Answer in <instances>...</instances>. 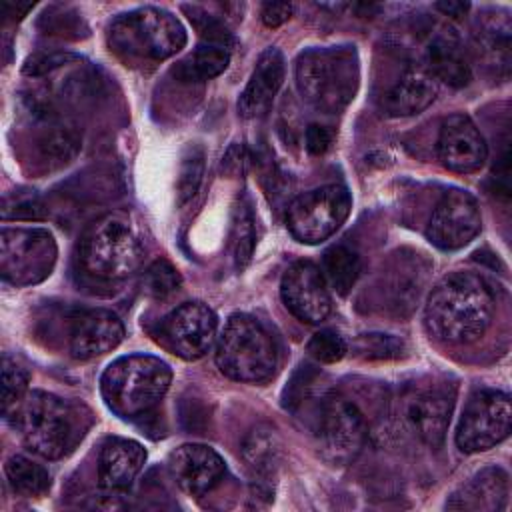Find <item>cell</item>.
I'll use <instances>...</instances> for the list:
<instances>
[{
  "instance_id": "obj_37",
  "label": "cell",
  "mask_w": 512,
  "mask_h": 512,
  "mask_svg": "<svg viewBox=\"0 0 512 512\" xmlns=\"http://www.w3.org/2000/svg\"><path fill=\"white\" fill-rule=\"evenodd\" d=\"M44 218V204L38 196H20L14 198V204L6 202L4 220H40Z\"/></svg>"
},
{
  "instance_id": "obj_36",
  "label": "cell",
  "mask_w": 512,
  "mask_h": 512,
  "mask_svg": "<svg viewBox=\"0 0 512 512\" xmlns=\"http://www.w3.org/2000/svg\"><path fill=\"white\" fill-rule=\"evenodd\" d=\"M402 340L390 334H362L356 340V350L368 360H388L402 354Z\"/></svg>"
},
{
  "instance_id": "obj_12",
  "label": "cell",
  "mask_w": 512,
  "mask_h": 512,
  "mask_svg": "<svg viewBox=\"0 0 512 512\" xmlns=\"http://www.w3.org/2000/svg\"><path fill=\"white\" fill-rule=\"evenodd\" d=\"M452 408L454 392L448 386H412L398 400V420L416 440L436 448L444 442Z\"/></svg>"
},
{
  "instance_id": "obj_27",
  "label": "cell",
  "mask_w": 512,
  "mask_h": 512,
  "mask_svg": "<svg viewBox=\"0 0 512 512\" xmlns=\"http://www.w3.org/2000/svg\"><path fill=\"white\" fill-rule=\"evenodd\" d=\"M230 52L218 44H200L180 66L174 70L182 80H208L228 68Z\"/></svg>"
},
{
  "instance_id": "obj_40",
  "label": "cell",
  "mask_w": 512,
  "mask_h": 512,
  "mask_svg": "<svg viewBox=\"0 0 512 512\" xmlns=\"http://www.w3.org/2000/svg\"><path fill=\"white\" fill-rule=\"evenodd\" d=\"M294 12V6L290 2H266L262 6V22L268 28L282 26Z\"/></svg>"
},
{
  "instance_id": "obj_8",
  "label": "cell",
  "mask_w": 512,
  "mask_h": 512,
  "mask_svg": "<svg viewBox=\"0 0 512 512\" xmlns=\"http://www.w3.org/2000/svg\"><path fill=\"white\" fill-rule=\"evenodd\" d=\"M314 436L320 456L334 466H344L362 450L366 422L346 396L328 392L314 410Z\"/></svg>"
},
{
  "instance_id": "obj_11",
  "label": "cell",
  "mask_w": 512,
  "mask_h": 512,
  "mask_svg": "<svg viewBox=\"0 0 512 512\" xmlns=\"http://www.w3.org/2000/svg\"><path fill=\"white\" fill-rule=\"evenodd\" d=\"M510 428V396L500 390H476L462 410L456 428V446L466 454L484 452L506 440Z\"/></svg>"
},
{
  "instance_id": "obj_14",
  "label": "cell",
  "mask_w": 512,
  "mask_h": 512,
  "mask_svg": "<svg viewBox=\"0 0 512 512\" xmlns=\"http://www.w3.org/2000/svg\"><path fill=\"white\" fill-rule=\"evenodd\" d=\"M482 216L472 194L454 188L436 204L426 228L428 240L440 250H458L480 232Z\"/></svg>"
},
{
  "instance_id": "obj_16",
  "label": "cell",
  "mask_w": 512,
  "mask_h": 512,
  "mask_svg": "<svg viewBox=\"0 0 512 512\" xmlns=\"http://www.w3.org/2000/svg\"><path fill=\"white\" fill-rule=\"evenodd\" d=\"M124 340L122 320L104 308L80 310L70 318L68 348L76 360H92L112 352Z\"/></svg>"
},
{
  "instance_id": "obj_25",
  "label": "cell",
  "mask_w": 512,
  "mask_h": 512,
  "mask_svg": "<svg viewBox=\"0 0 512 512\" xmlns=\"http://www.w3.org/2000/svg\"><path fill=\"white\" fill-rule=\"evenodd\" d=\"M254 214L250 208V202L246 196H240L236 204L232 206L230 216V252L234 266L242 270L254 252L256 244V226H254Z\"/></svg>"
},
{
  "instance_id": "obj_15",
  "label": "cell",
  "mask_w": 512,
  "mask_h": 512,
  "mask_svg": "<svg viewBox=\"0 0 512 512\" xmlns=\"http://www.w3.org/2000/svg\"><path fill=\"white\" fill-rule=\"evenodd\" d=\"M280 296L284 306L306 324H320L332 312V298L322 270L308 260L288 266L280 282Z\"/></svg>"
},
{
  "instance_id": "obj_31",
  "label": "cell",
  "mask_w": 512,
  "mask_h": 512,
  "mask_svg": "<svg viewBox=\"0 0 512 512\" xmlns=\"http://www.w3.org/2000/svg\"><path fill=\"white\" fill-rule=\"evenodd\" d=\"M28 388V372L8 354L2 356V410L4 416L10 418L26 396Z\"/></svg>"
},
{
  "instance_id": "obj_13",
  "label": "cell",
  "mask_w": 512,
  "mask_h": 512,
  "mask_svg": "<svg viewBox=\"0 0 512 512\" xmlns=\"http://www.w3.org/2000/svg\"><path fill=\"white\" fill-rule=\"evenodd\" d=\"M218 320L202 302H184L160 322L164 344L184 360L202 358L216 338Z\"/></svg>"
},
{
  "instance_id": "obj_41",
  "label": "cell",
  "mask_w": 512,
  "mask_h": 512,
  "mask_svg": "<svg viewBox=\"0 0 512 512\" xmlns=\"http://www.w3.org/2000/svg\"><path fill=\"white\" fill-rule=\"evenodd\" d=\"M244 162H246V152H244V146H232L226 156L222 158V168L230 174H236V172H242L244 168Z\"/></svg>"
},
{
  "instance_id": "obj_1",
  "label": "cell",
  "mask_w": 512,
  "mask_h": 512,
  "mask_svg": "<svg viewBox=\"0 0 512 512\" xmlns=\"http://www.w3.org/2000/svg\"><path fill=\"white\" fill-rule=\"evenodd\" d=\"M494 318V296L488 284L472 272H454L430 292L424 324L430 336L450 344L478 340Z\"/></svg>"
},
{
  "instance_id": "obj_5",
  "label": "cell",
  "mask_w": 512,
  "mask_h": 512,
  "mask_svg": "<svg viewBox=\"0 0 512 512\" xmlns=\"http://www.w3.org/2000/svg\"><path fill=\"white\" fill-rule=\"evenodd\" d=\"M142 258V242L130 220L120 214L94 220L78 244L80 268L96 280H124L140 268Z\"/></svg>"
},
{
  "instance_id": "obj_28",
  "label": "cell",
  "mask_w": 512,
  "mask_h": 512,
  "mask_svg": "<svg viewBox=\"0 0 512 512\" xmlns=\"http://www.w3.org/2000/svg\"><path fill=\"white\" fill-rule=\"evenodd\" d=\"M478 22L476 40L482 52L492 60V64L508 68L510 62V22L506 16L486 14Z\"/></svg>"
},
{
  "instance_id": "obj_10",
  "label": "cell",
  "mask_w": 512,
  "mask_h": 512,
  "mask_svg": "<svg viewBox=\"0 0 512 512\" xmlns=\"http://www.w3.org/2000/svg\"><path fill=\"white\" fill-rule=\"evenodd\" d=\"M54 236L44 228H2L0 272L16 286L42 282L56 262Z\"/></svg>"
},
{
  "instance_id": "obj_22",
  "label": "cell",
  "mask_w": 512,
  "mask_h": 512,
  "mask_svg": "<svg viewBox=\"0 0 512 512\" xmlns=\"http://www.w3.org/2000/svg\"><path fill=\"white\" fill-rule=\"evenodd\" d=\"M438 94V80L426 66H410L384 98L390 116H414L426 110Z\"/></svg>"
},
{
  "instance_id": "obj_30",
  "label": "cell",
  "mask_w": 512,
  "mask_h": 512,
  "mask_svg": "<svg viewBox=\"0 0 512 512\" xmlns=\"http://www.w3.org/2000/svg\"><path fill=\"white\" fill-rule=\"evenodd\" d=\"M80 148V136L72 126L50 124L38 138V150L50 164L70 162Z\"/></svg>"
},
{
  "instance_id": "obj_4",
  "label": "cell",
  "mask_w": 512,
  "mask_h": 512,
  "mask_svg": "<svg viewBox=\"0 0 512 512\" xmlns=\"http://www.w3.org/2000/svg\"><path fill=\"white\" fill-rule=\"evenodd\" d=\"M170 366L150 354H128L114 360L100 378L102 398L122 418L150 412L168 392Z\"/></svg>"
},
{
  "instance_id": "obj_29",
  "label": "cell",
  "mask_w": 512,
  "mask_h": 512,
  "mask_svg": "<svg viewBox=\"0 0 512 512\" xmlns=\"http://www.w3.org/2000/svg\"><path fill=\"white\" fill-rule=\"evenodd\" d=\"M4 470L16 494L32 498V496H42L50 488V474L46 472V468H42L40 464H36L26 456H20V454L10 456L6 460Z\"/></svg>"
},
{
  "instance_id": "obj_43",
  "label": "cell",
  "mask_w": 512,
  "mask_h": 512,
  "mask_svg": "<svg viewBox=\"0 0 512 512\" xmlns=\"http://www.w3.org/2000/svg\"><path fill=\"white\" fill-rule=\"evenodd\" d=\"M438 10H442L446 16H462L470 6L466 2H438Z\"/></svg>"
},
{
  "instance_id": "obj_42",
  "label": "cell",
  "mask_w": 512,
  "mask_h": 512,
  "mask_svg": "<svg viewBox=\"0 0 512 512\" xmlns=\"http://www.w3.org/2000/svg\"><path fill=\"white\" fill-rule=\"evenodd\" d=\"M32 6V2H4V16L22 18Z\"/></svg>"
},
{
  "instance_id": "obj_34",
  "label": "cell",
  "mask_w": 512,
  "mask_h": 512,
  "mask_svg": "<svg viewBox=\"0 0 512 512\" xmlns=\"http://www.w3.org/2000/svg\"><path fill=\"white\" fill-rule=\"evenodd\" d=\"M182 10L188 14L192 26L198 30V34L204 38L206 44H218V46H224V48H228L232 44V34L228 32V28L222 20L208 14L200 6L184 4Z\"/></svg>"
},
{
  "instance_id": "obj_23",
  "label": "cell",
  "mask_w": 512,
  "mask_h": 512,
  "mask_svg": "<svg viewBox=\"0 0 512 512\" xmlns=\"http://www.w3.org/2000/svg\"><path fill=\"white\" fill-rule=\"evenodd\" d=\"M426 68L436 80H442L454 88H462L472 80L466 50L456 32L450 28H444L430 38L426 46Z\"/></svg>"
},
{
  "instance_id": "obj_19",
  "label": "cell",
  "mask_w": 512,
  "mask_h": 512,
  "mask_svg": "<svg viewBox=\"0 0 512 512\" xmlns=\"http://www.w3.org/2000/svg\"><path fill=\"white\" fill-rule=\"evenodd\" d=\"M284 72L286 66L282 52L278 48H266L238 98V112L242 118H260L272 108V102L284 82Z\"/></svg>"
},
{
  "instance_id": "obj_33",
  "label": "cell",
  "mask_w": 512,
  "mask_h": 512,
  "mask_svg": "<svg viewBox=\"0 0 512 512\" xmlns=\"http://www.w3.org/2000/svg\"><path fill=\"white\" fill-rule=\"evenodd\" d=\"M142 286H144V292L152 298H168L172 296L174 292L180 290L182 286V278L178 274V270L164 258L160 260H154L146 272H144V278H142Z\"/></svg>"
},
{
  "instance_id": "obj_20",
  "label": "cell",
  "mask_w": 512,
  "mask_h": 512,
  "mask_svg": "<svg viewBox=\"0 0 512 512\" xmlns=\"http://www.w3.org/2000/svg\"><path fill=\"white\" fill-rule=\"evenodd\" d=\"M146 462V450L128 438H108L98 458V484L108 492H124L132 486Z\"/></svg>"
},
{
  "instance_id": "obj_18",
  "label": "cell",
  "mask_w": 512,
  "mask_h": 512,
  "mask_svg": "<svg viewBox=\"0 0 512 512\" xmlns=\"http://www.w3.org/2000/svg\"><path fill=\"white\" fill-rule=\"evenodd\" d=\"M168 470L190 496H202L220 484L226 466L216 450L204 444H182L168 456Z\"/></svg>"
},
{
  "instance_id": "obj_24",
  "label": "cell",
  "mask_w": 512,
  "mask_h": 512,
  "mask_svg": "<svg viewBox=\"0 0 512 512\" xmlns=\"http://www.w3.org/2000/svg\"><path fill=\"white\" fill-rule=\"evenodd\" d=\"M242 458L246 466L252 470L254 478H258L260 486L268 484L276 476V470L282 460V444L276 430L268 424L252 428L244 438Z\"/></svg>"
},
{
  "instance_id": "obj_26",
  "label": "cell",
  "mask_w": 512,
  "mask_h": 512,
  "mask_svg": "<svg viewBox=\"0 0 512 512\" xmlns=\"http://www.w3.org/2000/svg\"><path fill=\"white\" fill-rule=\"evenodd\" d=\"M322 276L340 296H346L358 280L360 258L346 246H332L322 256Z\"/></svg>"
},
{
  "instance_id": "obj_21",
  "label": "cell",
  "mask_w": 512,
  "mask_h": 512,
  "mask_svg": "<svg viewBox=\"0 0 512 512\" xmlns=\"http://www.w3.org/2000/svg\"><path fill=\"white\" fill-rule=\"evenodd\" d=\"M508 474L500 466H488L468 478L446 502L448 510L492 512L506 508Z\"/></svg>"
},
{
  "instance_id": "obj_2",
  "label": "cell",
  "mask_w": 512,
  "mask_h": 512,
  "mask_svg": "<svg viewBox=\"0 0 512 512\" xmlns=\"http://www.w3.org/2000/svg\"><path fill=\"white\" fill-rule=\"evenodd\" d=\"M360 82L354 46L308 48L296 58V86L302 98L324 114L344 110Z\"/></svg>"
},
{
  "instance_id": "obj_3",
  "label": "cell",
  "mask_w": 512,
  "mask_h": 512,
  "mask_svg": "<svg viewBox=\"0 0 512 512\" xmlns=\"http://www.w3.org/2000/svg\"><path fill=\"white\" fill-rule=\"evenodd\" d=\"M12 416L28 450L48 460L70 454L84 436L78 410L66 400L42 390L26 392Z\"/></svg>"
},
{
  "instance_id": "obj_7",
  "label": "cell",
  "mask_w": 512,
  "mask_h": 512,
  "mask_svg": "<svg viewBox=\"0 0 512 512\" xmlns=\"http://www.w3.org/2000/svg\"><path fill=\"white\" fill-rule=\"evenodd\" d=\"M110 46L140 60H166L186 44V30L180 20L162 8L142 6L112 20Z\"/></svg>"
},
{
  "instance_id": "obj_38",
  "label": "cell",
  "mask_w": 512,
  "mask_h": 512,
  "mask_svg": "<svg viewBox=\"0 0 512 512\" xmlns=\"http://www.w3.org/2000/svg\"><path fill=\"white\" fill-rule=\"evenodd\" d=\"M68 60H74V58L66 56V54H38V56L28 58V62L24 66V72L32 74V76H42V74H48L52 70H58Z\"/></svg>"
},
{
  "instance_id": "obj_9",
  "label": "cell",
  "mask_w": 512,
  "mask_h": 512,
  "mask_svg": "<svg viewBox=\"0 0 512 512\" xmlns=\"http://www.w3.org/2000/svg\"><path fill=\"white\" fill-rule=\"evenodd\" d=\"M352 198L346 186L326 184L300 194L288 204V232L302 244H320L328 240L348 218Z\"/></svg>"
},
{
  "instance_id": "obj_39",
  "label": "cell",
  "mask_w": 512,
  "mask_h": 512,
  "mask_svg": "<svg viewBox=\"0 0 512 512\" xmlns=\"http://www.w3.org/2000/svg\"><path fill=\"white\" fill-rule=\"evenodd\" d=\"M304 144L306 150L314 156L324 154L332 144V132L322 124H310L304 132Z\"/></svg>"
},
{
  "instance_id": "obj_35",
  "label": "cell",
  "mask_w": 512,
  "mask_h": 512,
  "mask_svg": "<svg viewBox=\"0 0 512 512\" xmlns=\"http://www.w3.org/2000/svg\"><path fill=\"white\" fill-rule=\"evenodd\" d=\"M308 354L312 358H316L318 362L324 364H334L338 360L344 358L348 346L344 342V338L334 332V330H318L310 340H308Z\"/></svg>"
},
{
  "instance_id": "obj_17",
  "label": "cell",
  "mask_w": 512,
  "mask_h": 512,
  "mask_svg": "<svg viewBox=\"0 0 512 512\" xmlns=\"http://www.w3.org/2000/svg\"><path fill=\"white\" fill-rule=\"evenodd\" d=\"M436 152L448 170L462 174L482 168L488 156L484 136L464 114H452L442 122Z\"/></svg>"
},
{
  "instance_id": "obj_6",
  "label": "cell",
  "mask_w": 512,
  "mask_h": 512,
  "mask_svg": "<svg viewBox=\"0 0 512 512\" xmlns=\"http://www.w3.org/2000/svg\"><path fill=\"white\" fill-rule=\"evenodd\" d=\"M278 364V350L272 334L250 314H232L218 336L216 366L238 382H264Z\"/></svg>"
},
{
  "instance_id": "obj_32",
  "label": "cell",
  "mask_w": 512,
  "mask_h": 512,
  "mask_svg": "<svg viewBox=\"0 0 512 512\" xmlns=\"http://www.w3.org/2000/svg\"><path fill=\"white\" fill-rule=\"evenodd\" d=\"M202 174H204V148L200 144H190L182 154V162H180L178 184H176L178 204L188 202L196 194Z\"/></svg>"
}]
</instances>
